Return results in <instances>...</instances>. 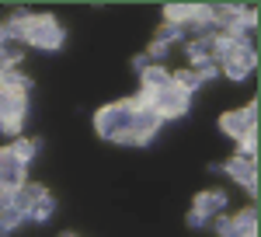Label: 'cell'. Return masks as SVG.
<instances>
[{
	"instance_id": "cell-4",
	"label": "cell",
	"mask_w": 261,
	"mask_h": 237,
	"mask_svg": "<svg viewBox=\"0 0 261 237\" xmlns=\"http://www.w3.org/2000/svg\"><path fill=\"white\" fill-rule=\"evenodd\" d=\"M188 98H192V94H185L178 84L171 80L167 87H161V91L150 94V108H153L161 118H181L185 112H188Z\"/></svg>"
},
{
	"instance_id": "cell-30",
	"label": "cell",
	"mask_w": 261,
	"mask_h": 237,
	"mask_svg": "<svg viewBox=\"0 0 261 237\" xmlns=\"http://www.w3.org/2000/svg\"><path fill=\"white\" fill-rule=\"evenodd\" d=\"M0 91H4V80H0Z\"/></svg>"
},
{
	"instance_id": "cell-21",
	"label": "cell",
	"mask_w": 261,
	"mask_h": 237,
	"mask_svg": "<svg viewBox=\"0 0 261 237\" xmlns=\"http://www.w3.org/2000/svg\"><path fill=\"white\" fill-rule=\"evenodd\" d=\"M0 53L11 66H18L21 56H24V42H14V39H0Z\"/></svg>"
},
{
	"instance_id": "cell-20",
	"label": "cell",
	"mask_w": 261,
	"mask_h": 237,
	"mask_svg": "<svg viewBox=\"0 0 261 237\" xmlns=\"http://www.w3.org/2000/svg\"><path fill=\"white\" fill-rule=\"evenodd\" d=\"M171 80L178 84V87L185 91V94H192V91H195V87L202 84V80H199V74H195L192 66H188V70H178V74H171Z\"/></svg>"
},
{
	"instance_id": "cell-13",
	"label": "cell",
	"mask_w": 261,
	"mask_h": 237,
	"mask_svg": "<svg viewBox=\"0 0 261 237\" xmlns=\"http://www.w3.org/2000/svg\"><path fill=\"white\" fill-rule=\"evenodd\" d=\"M0 80H4V91H11V94H21V98H28V91H32V77L18 74V66L4 70V74H0Z\"/></svg>"
},
{
	"instance_id": "cell-19",
	"label": "cell",
	"mask_w": 261,
	"mask_h": 237,
	"mask_svg": "<svg viewBox=\"0 0 261 237\" xmlns=\"http://www.w3.org/2000/svg\"><path fill=\"white\" fill-rule=\"evenodd\" d=\"M188 14H192V4H167V7H164V18H167V25H181V28H185Z\"/></svg>"
},
{
	"instance_id": "cell-10",
	"label": "cell",
	"mask_w": 261,
	"mask_h": 237,
	"mask_svg": "<svg viewBox=\"0 0 261 237\" xmlns=\"http://www.w3.org/2000/svg\"><path fill=\"white\" fill-rule=\"evenodd\" d=\"M42 196H45V185H39V181H24L21 188H14V192H11V206H14L18 213H24V217H28V209H32Z\"/></svg>"
},
{
	"instance_id": "cell-15",
	"label": "cell",
	"mask_w": 261,
	"mask_h": 237,
	"mask_svg": "<svg viewBox=\"0 0 261 237\" xmlns=\"http://www.w3.org/2000/svg\"><path fill=\"white\" fill-rule=\"evenodd\" d=\"M185 53H188V59H192L195 66H199V63H209V59H213V39H188Z\"/></svg>"
},
{
	"instance_id": "cell-9",
	"label": "cell",
	"mask_w": 261,
	"mask_h": 237,
	"mask_svg": "<svg viewBox=\"0 0 261 237\" xmlns=\"http://www.w3.org/2000/svg\"><path fill=\"white\" fill-rule=\"evenodd\" d=\"M254 66H258V53H247V49H237L230 59L220 63V70L230 80H247L251 74H254Z\"/></svg>"
},
{
	"instance_id": "cell-26",
	"label": "cell",
	"mask_w": 261,
	"mask_h": 237,
	"mask_svg": "<svg viewBox=\"0 0 261 237\" xmlns=\"http://www.w3.org/2000/svg\"><path fill=\"white\" fill-rule=\"evenodd\" d=\"M188 223H192V227H205V223H209V217H202V213H195V209H192V213H188Z\"/></svg>"
},
{
	"instance_id": "cell-16",
	"label": "cell",
	"mask_w": 261,
	"mask_h": 237,
	"mask_svg": "<svg viewBox=\"0 0 261 237\" xmlns=\"http://www.w3.org/2000/svg\"><path fill=\"white\" fill-rule=\"evenodd\" d=\"M53 213H56V199L53 196H42L32 209H28V220H35V223H45V220H53Z\"/></svg>"
},
{
	"instance_id": "cell-14",
	"label": "cell",
	"mask_w": 261,
	"mask_h": 237,
	"mask_svg": "<svg viewBox=\"0 0 261 237\" xmlns=\"http://www.w3.org/2000/svg\"><path fill=\"white\" fill-rule=\"evenodd\" d=\"M39 139H32V136H18L14 143H11V154L21 160V164H32L35 160V154H39Z\"/></svg>"
},
{
	"instance_id": "cell-6",
	"label": "cell",
	"mask_w": 261,
	"mask_h": 237,
	"mask_svg": "<svg viewBox=\"0 0 261 237\" xmlns=\"http://www.w3.org/2000/svg\"><path fill=\"white\" fill-rule=\"evenodd\" d=\"M164 118L153 108H133V129H129V143H150L161 133Z\"/></svg>"
},
{
	"instance_id": "cell-29",
	"label": "cell",
	"mask_w": 261,
	"mask_h": 237,
	"mask_svg": "<svg viewBox=\"0 0 261 237\" xmlns=\"http://www.w3.org/2000/svg\"><path fill=\"white\" fill-rule=\"evenodd\" d=\"M0 39H4V21H0Z\"/></svg>"
},
{
	"instance_id": "cell-18",
	"label": "cell",
	"mask_w": 261,
	"mask_h": 237,
	"mask_svg": "<svg viewBox=\"0 0 261 237\" xmlns=\"http://www.w3.org/2000/svg\"><path fill=\"white\" fill-rule=\"evenodd\" d=\"M24 220H28V217H24V213H18L14 206H0V237L11 234L14 227H21Z\"/></svg>"
},
{
	"instance_id": "cell-31",
	"label": "cell",
	"mask_w": 261,
	"mask_h": 237,
	"mask_svg": "<svg viewBox=\"0 0 261 237\" xmlns=\"http://www.w3.org/2000/svg\"><path fill=\"white\" fill-rule=\"evenodd\" d=\"M66 237H73V234H66Z\"/></svg>"
},
{
	"instance_id": "cell-24",
	"label": "cell",
	"mask_w": 261,
	"mask_h": 237,
	"mask_svg": "<svg viewBox=\"0 0 261 237\" xmlns=\"http://www.w3.org/2000/svg\"><path fill=\"white\" fill-rule=\"evenodd\" d=\"M241 154L244 157H254V154H258V133H251V136L241 139Z\"/></svg>"
},
{
	"instance_id": "cell-5",
	"label": "cell",
	"mask_w": 261,
	"mask_h": 237,
	"mask_svg": "<svg viewBox=\"0 0 261 237\" xmlns=\"http://www.w3.org/2000/svg\"><path fill=\"white\" fill-rule=\"evenodd\" d=\"M24 115H28V98L11 94V91H0V129L4 133H18Z\"/></svg>"
},
{
	"instance_id": "cell-2",
	"label": "cell",
	"mask_w": 261,
	"mask_h": 237,
	"mask_svg": "<svg viewBox=\"0 0 261 237\" xmlns=\"http://www.w3.org/2000/svg\"><path fill=\"white\" fill-rule=\"evenodd\" d=\"M63 42H66V32H63V25L53 14H32L28 21V32H24V45H35V49H60Z\"/></svg>"
},
{
	"instance_id": "cell-12",
	"label": "cell",
	"mask_w": 261,
	"mask_h": 237,
	"mask_svg": "<svg viewBox=\"0 0 261 237\" xmlns=\"http://www.w3.org/2000/svg\"><path fill=\"white\" fill-rule=\"evenodd\" d=\"M140 77H143V91H150V94H153V91H161V87L171 84V70H164L161 63H150Z\"/></svg>"
},
{
	"instance_id": "cell-3",
	"label": "cell",
	"mask_w": 261,
	"mask_h": 237,
	"mask_svg": "<svg viewBox=\"0 0 261 237\" xmlns=\"http://www.w3.org/2000/svg\"><path fill=\"white\" fill-rule=\"evenodd\" d=\"M220 129L226 136H233L237 143H241L244 136H251V133H258V101H251V105H244V108H233V112H223Z\"/></svg>"
},
{
	"instance_id": "cell-22",
	"label": "cell",
	"mask_w": 261,
	"mask_h": 237,
	"mask_svg": "<svg viewBox=\"0 0 261 237\" xmlns=\"http://www.w3.org/2000/svg\"><path fill=\"white\" fill-rule=\"evenodd\" d=\"M178 39H185V28H181V25H167V21H164L153 42H161V45H171V42H178Z\"/></svg>"
},
{
	"instance_id": "cell-17",
	"label": "cell",
	"mask_w": 261,
	"mask_h": 237,
	"mask_svg": "<svg viewBox=\"0 0 261 237\" xmlns=\"http://www.w3.org/2000/svg\"><path fill=\"white\" fill-rule=\"evenodd\" d=\"M233 227H237V234H258V209L247 206L244 213H237L233 217Z\"/></svg>"
},
{
	"instance_id": "cell-27",
	"label": "cell",
	"mask_w": 261,
	"mask_h": 237,
	"mask_svg": "<svg viewBox=\"0 0 261 237\" xmlns=\"http://www.w3.org/2000/svg\"><path fill=\"white\" fill-rule=\"evenodd\" d=\"M133 66H136V74H143V70L150 66V56H136V59H133Z\"/></svg>"
},
{
	"instance_id": "cell-28",
	"label": "cell",
	"mask_w": 261,
	"mask_h": 237,
	"mask_svg": "<svg viewBox=\"0 0 261 237\" xmlns=\"http://www.w3.org/2000/svg\"><path fill=\"white\" fill-rule=\"evenodd\" d=\"M4 70H11V63H7V59H4V53H0V74H4Z\"/></svg>"
},
{
	"instance_id": "cell-1",
	"label": "cell",
	"mask_w": 261,
	"mask_h": 237,
	"mask_svg": "<svg viewBox=\"0 0 261 237\" xmlns=\"http://www.w3.org/2000/svg\"><path fill=\"white\" fill-rule=\"evenodd\" d=\"M94 129L105 139H112V143H129V129H133V108H129V101L105 105L94 115Z\"/></svg>"
},
{
	"instance_id": "cell-8",
	"label": "cell",
	"mask_w": 261,
	"mask_h": 237,
	"mask_svg": "<svg viewBox=\"0 0 261 237\" xmlns=\"http://www.w3.org/2000/svg\"><path fill=\"white\" fill-rule=\"evenodd\" d=\"M223 171L233 178V181H241L251 196L258 192V160H254V157H244V154H237V157H230L226 164H223Z\"/></svg>"
},
{
	"instance_id": "cell-11",
	"label": "cell",
	"mask_w": 261,
	"mask_h": 237,
	"mask_svg": "<svg viewBox=\"0 0 261 237\" xmlns=\"http://www.w3.org/2000/svg\"><path fill=\"white\" fill-rule=\"evenodd\" d=\"M195 213H202V217H220L223 209H226V192H220V188H213V192H202L199 199H195V206H192Z\"/></svg>"
},
{
	"instance_id": "cell-25",
	"label": "cell",
	"mask_w": 261,
	"mask_h": 237,
	"mask_svg": "<svg viewBox=\"0 0 261 237\" xmlns=\"http://www.w3.org/2000/svg\"><path fill=\"white\" fill-rule=\"evenodd\" d=\"M167 53H171V45H161V42H153V45L146 49V56H150V63H161V59L167 56Z\"/></svg>"
},
{
	"instance_id": "cell-7",
	"label": "cell",
	"mask_w": 261,
	"mask_h": 237,
	"mask_svg": "<svg viewBox=\"0 0 261 237\" xmlns=\"http://www.w3.org/2000/svg\"><path fill=\"white\" fill-rule=\"evenodd\" d=\"M28 181V164H21L14 154H11V147H0V188H21Z\"/></svg>"
},
{
	"instance_id": "cell-23",
	"label": "cell",
	"mask_w": 261,
	"mask_h": 237,
	"mask_svg": "<svg viewBox=\"0 0 261 237\" xmlns=\"http://www.w3.org/2000/svg\"><path fill=\"white\" fill-rule=\"evenodd\" d=\"M213 223H216V234H220V237L237 234V227H233V217H213Z\"/></svg>"
}]
</instances>
